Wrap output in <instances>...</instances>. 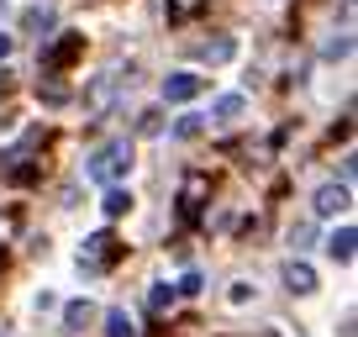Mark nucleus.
Segmentation results:
<instances>
[{
	"mask_svg": "<svg viewBox=\"0 0 358 337\" xmlns=\"http://www.w3.org/2000/svg\"><path fill=\"white\" fill-rule=\"evenodd\" d=\"M195 6H201V0H169V16H174V22H185Z\"/></svg>",
	"mask_w": 358,
	"mask_h": 337,
	"instance_id": "15",
	"label": "nucleus"
},
{
	"mask_svg": "<svg viewBox=\"0 0 358 337\" xmlns=\"http://www.w3.org/2000/svg\"><path fill=\"white\" fill-rule=\"evenodd\" d=\"M122 253H127V243H116V232H90L85 248H79V264H90V269H111Z\"/></svg>",
	"mask_w": 358,
	"mask_h": 337,
	"instance_id": "2",
	"label": "nucleus"
},
{
	"mask_svg": "<svg viewBox=\"0 0 358 337\" xmlns=\"http://www.w3.org/2000/svg\"><path fill=\"white\" fill-rule=\"evenodd\" d=\"M11 58V32H0V64Z\"/></svg>",
	"mask_w": 358,
	"mask_h": 337,
	"instance_id": "18",
	"label": "nucleus"
},
{
	"mask_svg": "<svg viewBox=\"0 0 358 337\" xmlns=\"http://www.w3.org/2000/svg\"><path fill=\"white\" fill-rule=\"evenodd\" d=\"M353 243H358V232L343 222L332 237H327V253H332V264H348V259H353Z\"/></svg>",
	"mask_w": 358,
	"mask_h": 337,
	"instance_id": "7",
	"label": "nucleus"
},
{
	"mask_svg": "<svg viewBox=\"0 0 358 337\" xmlns=\"http://www.w3.org/2000/svg\"><path fill=\"white\" fill-rule=\"evenodd\" d=\"M232 53H237V43H232V37H216V43H201V58H206V64H227Z\"/></svg>",
	"mask_w": 358,
	"mask_h": 337,
	"instance_id": "11",
	"label": "nucleus"
},
{
	"mask_svg": "<svg viewBox=\"0 0 358 337\" xmlns=\"http://www.w3.org/2000/svg\"><path fill=\"white\" fill-rule=\"evenodd\" d=\"M148 306H153V311H169V306H174V285H153V290H148Z\"/></svg>",
	"mask_w": 358,
	"mask_h": 337,
	"instance_id": "14",
	"label": "nucleus"
},
{
	"mask_svg": "<svg viewBox=\"0 0 358 337\" xmlns=\"http://www.w3.org/2000/svg\"><path fill=\"white\" fill-rule=\"evenodd\" d=\"M243 106H248L243 95H216V101H211V122H222V127L237 122V116H243Z\"/></svg>",
	"mask_w": 358,
	"mask_h": 337,
	"instance_id": "9",
	"label": "nucleus"
},
{
	"mask_svg": "<svg viewBox=\"0 0 358 337\" xmlns=\"http://www.w3.org/2000/svg\"><path fill=\"white\" fill-rule=\"evenodd\" d=\"M79 48H85V32H69L58 48H48V53H43V69H64V64H74Z\"/></svg>",
	"mask_w": 358,
	"mask_h": 337,
	"instance_id": "6",
	"label": "nucleus"
},
{
	"mask_svg": "<svg viewBox=\"0 0 358 337\" xmlns=\"http://www.w3.org/2000/svg\"><path fill=\"white\" fill-rule=\"evenodd\" d=\"M101 211L111 216V222H116V216H127V211H132V190H127L122 180H116V185H106V201H101Z\"/></svg>",
	"mask_w": 358,
	"mask_h": 337,
	"instance_id": "8",
	"label": "nucleus"
},
{
	"mask_svg": "<svg viewBox=\"0 0 358 337\" xmlns=\"http://www.w3.org/2000/svg\"><path fill=\"white\" fill-rule=\"evenodd\" d=\"M348 206H353V195H348V185H322V190L311 195V211H316V216H343Z\"/></svg>",
	"mask_w": 358,
	"mask_h": 337,
	"instance_id": "4",
	"label": "nucleus"
},
{
	"mask_svg": "<svg viewBox=\"0 0 358 337\" xmlns=\"http://www.w3.org/2000/svg\"><path fill=\"white\" fill-rule=\"evenodd\" d=\"M285 290H290V295H311L316 290V269L301 264V259H290V264H285Z\"/></svg>",
	"mask_w": 358,
	"mask_h": 337,
	"instance_id": "5",
	"label": "nucleus"
},
{
	"mask_svg": "<svg viewBox=\"0 0 358 337\" xmlns=\"http://www.w3.org/2000/svg\"><path fill=\"white\" fill-rule=\"evenodd\" d=\"M127 174H132V143H127V137H116V143L95 148V153L85 158V180H95V185H116V180H127Z\"/></svg>",
	"mask_w": 358,
	"mask_h": 337,
	"instance_id": "1",
	"label": "nucleus"
},
{
	"mask_svg": "<svg viewBox=\"0 0 358 337\" xmlns=\"http://www.w3.org/2000/svg\"><path fill=\"white\" fill-rule=\"evenodd\" d=\"M348 48H353V37H332V43H327V58H348Z\"/></svg>",
	"mask_w": 358,
	"mask_h": 337,
	"instance_id": "16",
	"label": "nucleus"
},
{
	"mask_svg": "<svg viewBox=\"0 0 358 337\" xmlns=\"http://www.w3.org/2000/svg\"><path fill=\"white\" fill-rule=\"evenodd\" d=\"M106 337H137L132 316H127V311H106Z\"/></svg>",
	"mask_w": 358,
	"mask_h": 337,
	"instance_id": "12",
	"label": "nucleus"
},
{
	"mask_svg": "<svg viewBox=\"0 0 358 337\" xmlns=\"http://www.w3.org/2000/svg\"><path fill=\"white\" fill-rule=\"evenodd\" d=\"M195 290H201V274H185V280L174 285V295H195Z\"/></svg>",
	"mask_w": 358,
	"mask_h": 337,
	"instance_id": "17",
	"label": "nucleus"
},
{
	"mask_svg": "<svg viewBox=\"0 0 358 337\" xmlns=\"http://www.w3.org/2000/svg\"><path fill=\"white\" fill-rule=\"evenodd\" d=\"M201 132H206V116H179V122H174V137H185V143L201 137Z\"/></svg>",
	"mask_w": 358,
	"mask_h": 337,
	"instance_id": "13",
	"label": "nucleus"
},
{
	"mask_svg": "<svg viewBox=\"0 0 358 337\" xmlns=\"http://www.w3.org/2000/svg\"><path fill=\"white\" fill-rule=\"evenodd\" d=\"M90 316H95V306H90V301H69L64 306V332H85Z\"/></svg>",
	"mask_w": 358,
	"mask_h": 337,
	"instance_id": "10",
	"label": "nucleus"
},
{
	"mask_svg": "<svg viewBox=\"0 0 358 337\" xmlns=\"http://www.w3.org/2000/svg\"><path fill=\"white\" fill-rule=\"evenodd\" d=\"M206 90V74H190V69H179V74H164V101L169 106H185Z\"/></svg>",
	"mask_w": 358,
	"mask_h": 337,
	"instance_id": "3",
	"label": "nucleus"
}]
</instances>
